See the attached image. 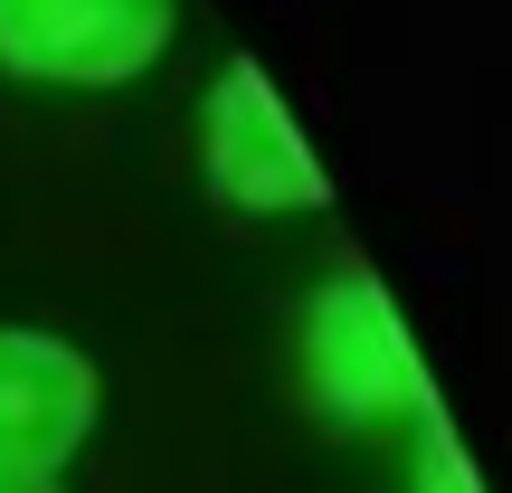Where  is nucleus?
Segmentation results:
<instances>
[{"mask_svg": "<svg viewBox=\"0 0 512 493\" xmlns=\"http://www.w3.org/2000/svg\"><path fill=\"white\" fill-rule=\"evenodd\" d=\"M181 0H0V67L29 86H133L171 57Z\"/></svg>", "mask_w": 512, "mask_h": 493, "instance_id": "1", "label": "nucleus"}, {"mask_svg": "<svg viewBox=\"0 0 512 493\" xmlns=\"http://www.w3.org/2000/svg\"><path fill=\"white\" fill-rule=\"evenodd\" d=\"M313 389L342 418H380V408L418 399V370L399 351V323H389L380 285H361V275L323 285V304H313Z\"/></svg>", "mask_w": 512, "mask_h": 493, "instance_id": "4", "label": "nucleus"}, {"mask_svg": "<svg viewBox=\"0 0 512 493\" xmlns=\"http://www.w3.org/2000/svg\"><path fill=\"white\" fill-rule=\"evenodd\" d=\"M209 190H219L228 209H256V219H285V209L323 200L313 143L294 133L285 95H275L247 57H228L219 86H209Z\"/></svg>", "mask_w": 512, "mask_h": 493, "instance_id": "3", "label": "nucleus"}, {"mask_svg": "<svg viewBox=\"0 0 512 493\" xmlns=\"http://www.w3.org/2000/svg\"><path fill=\"white\" fill-rule=\"evenodd\" d=\"M105 380L67 332L10 323L0 332V493H57L86 456Z\"/></svg>", "mask_w": 512, "mask_h": 493, "instance_id": "2", "label": "nucleus"}]
</instances>
